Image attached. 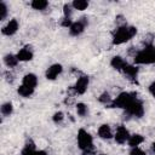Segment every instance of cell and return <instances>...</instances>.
Returning a JSON list of instances; mask_svg holds the SVG:
<instances>
[{
    "instance_id": "cell-1",
    "label": "cell",
    "mask_w": 155,
    "mask_h": 155,
    "mask_svg": "<svg viewBox=\"0 0 155 155\" xmlns=\"http://www.w3.org/2000/svg\"><path fill=\"white\" fill-rule=\"evenodd\" d=\"M137 34V28L133 25H124L119 27L113 31L111 44L113 45H122L130 41Z\"/></svg>"
},
{
    "instance_id": "cell-2",
    "label": "cell",
    "mask_w": 155,
    "mask_h": 155,
    "mask_svg": "<svg viewBox=\"0 0 155 155\" xmlns=\"http://www.w3.org/2000/svg\"><path fill=\"white\" fill-rule=\"evenodd\" d=\"M133 62L138 64H155V46L143 47L133 54Z\"/></svg>"
},
{
    "instance_id": "cell-3",
    "label": "cell",
    "mask_w": 155,
    "mask_h": 155,
    "mask_svg": "<svg viewBox=\"0 0 155 155\" xmlns=\"http://www.w3.org/2000/svg\"><path fill=\"white\" fill-rule=\"evenodd\" d=\"M136 98H137V93L134 92H121L113 99L109 108H120L125 110Z\"/></svg>"
},
{
    "instance_id": "cell-4",
    "label": "cell",
    "mask_w": 155,
    "mask_h": 155,
    "mask_svg": "<svg viewBox=\"0 0 155 155\" xmlns=\"http://www.w3.org/2000/svg\"><path fill=\"white\" fill-rule=\"evenodd\" d=\"M76 140H78V147H79V149L82 153L84 151H91V150H93V138H92V136L86 130L80 128L78 131Z\"/></svg>"
},
{
    "instance_id": "cell-5",
    "label": "cell",
    "mask_w": 155,
    "mask_h": 155,
    "mask_svg": "<svg viewBox=\"0 0 155 155\" xmlns=\"http://www.w3.org/2000/svg\"><path fill=\"white\" fill-rule=\"evenodd\" d=\"M125 115L131 116V117H142L144 115V105L143 102L138 98H136L126 109H125Z\"/></svg>"
},
{
    "instance_id": "cell-6",
    "label": "cell",
    "mask_w": 155,
    "mask_h": 155,
    "mask_svg": "<svg viewBox=\"0 0 155 155\" xmlns=\"http://www.w3.org/2000/svg\"><path fill=\"white\" fill-rule=\"evenodd\" d=\"M88 85H90V79H88V76H87V75H80V76L76 79L74 86L70 87V91L73 92V94H84V93L87 91Z\"/></svg>"
},
{
    "instance_id": "cell-7",
    "label": "cell",
    "mask_w": 155,
    "mask_h": 155,
    "mask_svg": "<svg viewBox=\"0 0 155 155\" xmlns=\"http://www.w3.org/2000/svg\"><path fill=\"white\" fill-rule=\"evenodd\" d=\"M87 24H88L87 18L86 17H81L79 21H76V22H74L71 24V27L69 28V34L71 36H79V35H81L85 31V28H86Z\"/></svg>"
},
{
    "instance_id": "cell-8",
    "label": "cell",
    "mask_w": 155,
    "mask_h": 155,
    "mask_svg": "<svg viewBox=\"0 0 155 155\" xmlns=\"http://www.w3.org/2000/svg\"><path fill=\"white\" fill-rule=\"evenodd\" d=\"M130 136H131V134H130L128 130H127L124 125H120V126H117V128H116V131H115V133H114V140H115L117 144L122 145V144H125V143L128 142Z\"/></svg>"
},
{
    "instance_id": "cell-9",
    "label": "cell",
    "mask_w": 155,
    "mask_h": 155,
    "mask_svg": "<svg viewBox=\"0 0 155 155\" xmlns=\"http://www.w3.org/2000/svg\"><path fill=\"white\" fill-rule=\"evenodd\" d=\"M18 29H19V23H18V21H17L16 18H12V19H10V21L1 28V33H2V35H5V36H12V35H15V34L18 31Z\"/></svg>"
},
{
    "instance_id": "cell-10",
    "label": "cell",
    "mask_w": 155,
    "mask_h": 155,
    "mask_svg": "<svg viewBox=\"0 0 155 155\" xmlns=\"http://www.w3.org/2000/svg\"><path fill=\"white\" fill-rule=\"evenodd\" d=\"M62 71H63L62 64H59V63L51 64V65L46 69V71H45V78H46L47 80H56V79L62 74Z\"/></svg>"
},
{
    "instance_id": "cell-11",
    "label": "cell",
    "mask_w": 155,
    "mask_h": 155,
    "mask_svg": "<svg viewBox=\"0 0 155 155\" xmlns=\"http://www.w3.org/2000/svg\"><path fill=\"white\" fill-rule=\"evenodd\" d=\"M17 58L19 62H29L33 59L34 57V52H33V48L30 45H25L23 46L18 52H17Z\"/></svg>"
},
{
    "instance_id": "cell-12",
    "label": "cell",
    "mask_w": 155,
    "mask_h": 155,
    "mask_svg": "<svg viewBox=\"0 0 155 155\" xmlns=\"http://www.w3.org/2000/svg\"><path fill=\"white\" fill-rule=\"evenodd\" d=\"M122 73L127 76L128 80L136 82L137 81V76H138V73H139V68L137 65H133V64H126L122 69Z\"/></svg>"
},
{
    "instance_id": "cell-13",
    "label": "cell",
    "mask_w": 155,
    "mask_h": 155,
    "mask_svg": "<svg viewBox=\"0 0 155 155\" xmlns=\"http://www.w3.org/2000/svg\"><path fill=\"white\" fill-rule=\"evenodd\" d=\"M97 133H98V137L102 138V139H104V140H109V139L114 138V133H113V131H111V127H110L108 124L101 125V126L98 127Z\"/></svg>"
},
{
    "instance_id": "cell-14",
    "label": "cell",
    "mask_w": 155,
    "mask_h": 155,
    "mask_svg": "<svg viewBox=\"0 0 155 155\" xmlns=\"http://www.w3.org/2000/svg\"><path fill=\"white\" fill-rule=\"evenodd\" d=\"M22 85L28 86V87L35 90V87H36V85H38V76H36L34 73H28V74H25V75L23 76V79H22Z\"/></svg>"
},
{
    "instance_id": "cell-15",
    "label": "cell",
    "mask_w": 155,
    "mask_h": 155,
    "mask_svg": "<svg viewBox=\"0 0 155 155\" xmlns=\"http://www.w3.org/2000/svg\"><path fill=\"white\" fill-rule=\"evenodd\" d=\"M127 64V62L121 57V56H114L113 58H111V61H110V65H111V68H114L115 70H117V71H122V69H124V67Z\"/></svg>"
},
{
    "instance_id": "cell-16",
    "label": "cell",
    "mask_w": 155,
    "mask_h": 155,
    "mask_svg": "<svg viewBox=\"0 0 155 155\" xmlns=\"http://www.w3.org/2000/svg\"><path fill=\"white\" fill-rule=\"evenodd\" d=\"M19 63V61H18V58H17V56L16 54H13V53H7V54H5L4 56V64L7 67V68H15V67H17V64Z\"/></svg>"
},
{
    "instance_id": "cell-17",
    "label": "cell",
    "mask_w": 155,
    "mask_h": 155,
    "mask_svg": "<svg viewBox=\"0 0 155 155\" xmlns=\"http://www.w3.org/2000/svg\"><path fill=\"white\" fill-rule=\"evenodd\" d=\"M144 142V137L139 133H134V134H131L130 138H128V147L130 148H134V147H139L142 143Z\"/></svg>"
},
{
    "instance_id": "cell-18",
    "label": "cell",
    "mask_w": 155,
    "mask_h": 155,
    "mask_svg": "<svg viewBox=\"0 0 155 155\" xmlns=\"http://www.w3.org/2000/svg\"><path fill=\"white\" fill-rule=\"evenodd\" d=\"M34 88H30V87H28V86H24V85H19L18 87H17V93L21 96V97H23V98H29V97H31L33 96V93H34Z\"/></svg>"
},
{
    "instance_id": "cell-19",
    "label": "cell",
    "mask_w": 155,
    "mask_h": 155,
    "mask_svg": "<svg viewBox=\"0 0 155 155\" xmlns=\"http://www.w3.org/2000/svg\"><path fill=\"white\" fill-rule=\"evenodd\" d=\"M30 6H31V8L36 10V11H45L50 6V4L46 0H33L30 2Z\"/></svg>"
},
{
    "instance_id": "cell-20",
    "label": "cell",
    "mask_w": 155,
    "mask_h": 155,
    "mask_svg": "<svg viewBox=\"0 0 155 155\" xmlns=\"http://www.w3.org/2000/svg\"><path fill=\"white\" fill-rule=\"evenodd\" d=\"M0 111H1V115H2L4 117L11 116L12 113H13V105H12V103H11V102H5V103H2L1 107H0Z\"/></svg>"
},
{
    "instance_id": "cell-21",
    "label": "cell",
    "mask_w": 155,
    "mask_h": 155,
    "mask_svg": "<svg viewBox=\"0 0 155 155\" xmlns=\"http://www.w3.org/2000/svg\"><path fill=\"white\" fill-rule=\"evenodd\" d=\"M36 151L35 149V144L33 143V140H29L25 143V145L23 147L22 151H21V155H34Z\"/></svg>"
},
{
    "instance_id": "cell-22",
    "label": "cell",
    "mask_w": 155,
    "mask_h": 155,
    "mask_svg": "<svg viewBox=\"0 0 155 155\" xmlns=\"http://www.w3.org/2000/svg\"><path fill=\"white\" fill-rule=\"evenodd\" d=\"M90 2L86 1V0H74L71 2V6L74 10H78V11H85L87 7H88Z\"/></svg>"
},
{
    "instance_id": "cell-23",
    "label": "cell",
    "mask_w": 155,
    "mask_h": 155,
    "mask_svg": "<svg viewBox=\"0 0 155 155\" xmlns=\"http://www.w3.org/2000/svg\"><path fill=\"white\" fill-rule=\"evenodd\" d=\"M75 109H76V114H78L80 117H85V116L88 114V107H87L85 103H82V102L76 103Z\"/></svg>"
},
{
    "instance_id": "cell-24",
    "label": "cell",
    "mask_w": 155,
    "mask_h": 155,
    "mask_svg": "<svg viewBox=\"0 0 155 155\" xmlns=\"http://www.w3.org/2000/svg\"><path fill=\"white\" fill-rule=\"evenodd\" d=\"M98 102L102 103V104H104V105H107V107H110V104H111V102H113V98L110 97V94H109L108 92H103V93L99 94Z\"/></svg>"
},
{
    "instance_id": "cell-25",
    "label": "cell",
    "mask_w": 155,
    "mask_h": 155,
    "mask_svg": "<svg viewBox=\"0 0 155 155\" xmlns=\"http://www.w3.org/2000/svg\"><path fill=\"white\" fill-rule=\"evenodd\" d=\"M73 6H71V2H67L63 5V17H67V18H71V13H73Z\"/></svg>"
},
{
    "instance_id": "cell-26",
    "label": "cell",
    "mask_w": 155,
    "mask_h": 155,
    "mask_svg": "<svg viewBox=\"0 0 155 155\" xmlns=\"http://www.w3.org/2000/svg\"><path fill=\"white\" fill-rule=\"evenodd\" d=\"M8 13V7L6 5V2L1 1L0 2V21H5Z\"/></svg>"
},
{
    "instance_id": "cell-27",
    "label": "cell",
    "mask_w": 155,
    "mask_h": 155,
    "mask_svg": "<svg viewBox=\"0 0 155 155\" xmlns=\"http://www.w3.org/2000/svg\"><path fill=\"white\" fill-rule=\"evenodd\" d=\"M64 120V114L62 111H56L52 116V121L56 124V125H61Z\"/></svg>"
},
{
    "instance_id": "cell-28",
    "label": "cell",
    "mask_w": 155,
    "mask_h": 155,
    "mask_svg": "<svg viewBox=\"0 0 155 155\" xmlns=\"http://www.w3.org/2000/svg\"><path fill=\"white\" fill-rule=\"evenodd\" d=\"M115 24H116V28H119V27H124V25H127L126 19H125V17H124L122 15H117V16L115 17Z\"/></svg>"
},
{
    "instance_id": "cell-29",
    "label": "cell",
    "mask_w": 155,
    "mask_h": 155,
    "mask_svg": "<svg viewBox=\"0 0 155 155\" xmlns=\"http://www.w3.org/2000/svg\"><path fill=\"white\" fill-rule=\"evenodd\" d=\"M128 155H147V153L143 149H140L139 147H134V148H131L130 149Z\"/></svg>"
},
{
    "instance_id": "cell-30",
    "label": "cell",
    "mask_w": 155,
    "mask_h": 155,
    "mask_svg": "<svg viewBox=\"0 0 155 155\" xmlns=\"http://www.w3.org/2000/svg\"><path fill=\"white\" fill-rule=\"evenodd\" d=\"M74 22L71 21V18H67V17H63L62 19H61V27H63V28H70L71 27V24H73Z\"/></svg>"
},
{
    "instance_id": "cell-31",
    "label": "cell",
    "mask_w": 155,
    "mask_h": 155,
    "mask_svg": "<svg viewBox=\"0 0 155 155\" xmlns=\"http://www.w3.org/2000/svg\"><path fill=\"white\" fill-rule=\"evenodd\" d=\"M4 78H5V80H6L8 84H12V82H13V80H15V75H13L10 70L4 71Z\"/></svg>"
},
{
    "instance_id": "cell-32",
    "label": "cell",
    "mask_w": 155,
    "mask_h": 155,
    "mask_svg": "<svg viewBox=\"0 0 155 155\" xmlns=\"http://www.w3.org/2000/svg\"><path fill=\"white\" fill-rule=\"evenodd\" d=\"M148 90H149V93H150L153 97H155V81L149 85V88H148Z\"/></svg>"
},
{
    "instance_id": "cell-33",
    "label": "cell",
    "mask_w": 155,
    "mask_h": 155,
    "mask_svg": "<svg viewBox=\"0 0 155 155\" xmlns=\"http://www.w3.org/2000/svg\"><path fill=\"white\" fill-rule=\"evenodd\" d=\"M34 155H47V153L45 150H36Z\"/></svg>"
},
{
    "instance_id": "cell-34",
    "label": "cell",
    "mask_w": 155,
    "mask_h": 155,
    "mask_svg": "<svg viewBox=\"0 0 155 155\" xmlns=\"http://www.w3.org/2000/svg\"><path fill=\"white\" fill-rule=\"evenodd\" d=\"M151 150H153V153L155 154V142H154V143L151 144Z\"/></svg>"
}]
</instances>
